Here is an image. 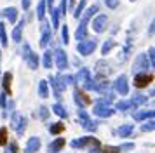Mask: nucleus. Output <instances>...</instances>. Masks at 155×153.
Listing matches in <instances>:
<instances>
[{
    "label": "nucleus",
    "mask_w": 155,
    "mask_h": 153,
    "mask_svg": "<svg viewBox=\"0 0 155 153\" xmlns=\"http://www.w3.org/2000/svg\"><path fill=\"white\" fill-rule=\"evenodd\" d=\"M21 56H23V61L28 64L30 70H37V68H38V56L33 52V49L30 47L28 42H25V44H23Z\"/></svg>",
    "instance_id": "obj_1"
},
{
    "label": "nucleus",
    "mask_w": 155,
    "mask_h": 153,
    "mask_svg": "<svg viewBox=\"0 0 155 153\" xmlns=\"http://www.w3.org/2000/svg\"><path fill=\"white\" fill-rule=\"evenodd\" d=\"M96 47H98V38H85L77 44V52L82 56H89L96 50Z\"/></svg>",
    "instance_id": "obj_2"
},
{
    "label": "nucleus",
    "mask_w": 155,
    "mask_h": 153,
    "mask_svg": "<svg viewBox=\"0 0 155 153\" xmlns=\"http://www.w3.org/2000/svg\"><path fill=\"white\" fill-rule=\"evenodd\" d=\"M77 115H78V124L84 127L85 131H96V122H92L91 117L87 115V111L84 110V108H78L77 110Z\"/></svg>",
    "instance_id": "obj_3"
},
{
    "label": "nucleus",
    "mask_w": 155,
    "mask_h": 153,
    "mask_svg": "<svg viewBox=\"0 0 155 153\" xmlns=\"http://www.w3.org/2000/svg\"><path fill=\"white\" fill-rule=\"evenodd\" d=\"M153 82V75L148 73V71H140V73H134V87L138 89H143V87H148V83Z\"/></svg>",
    "instance_id": "obj_4"
},
{
    "label": "nucleus",
    "mask_w": 155,
    "mask_h": 153,
    "mask_svg": "<svg viewBox=\"0 0 155 153\" xmlns=\"http://www.w3.org/2000/svg\"><path fill=\"white\" fill-rule=\"evenodd\" d=\"M115 111L110 104H101V103H96L94 104V108H92V113L99 118H110L112 115H115Z\"/></svg>",
    "instance_id": "obj_5"
},
{
    "label": "nucleus",
    "mask_w": 155,
    "mask_h": 153,
    "mask_svg": "<svg viewBox=\"0 0 155 153\" xmlns=\"http://www.w3.org/2000/svg\"><path fill=\"white\" fill-rule=\"evenodd\" d=\"M52 57L56 59V66L58 70H61V71H64V70H68V56H66V52H64L63 49H56L54 52H52Z\"/></svg>",
    "instance_id": "obj_6"
},
{
    "label": "nucleus",
    "mask_w": 155,
    "mask_h": 153,
    "mask_svg": "<svg viewBox=\"0 0 155 153\" xmlns=\"http://www.w3.org/2000/svg\"><path fill=\"white\" fill-rule=\"evenodd\" d=\"M113 89L117 94L120 96H127V92H129V82H127V76L126 75H119L115 78V82H113Z\"/></svg>",
    "instance_id": "obj_7"
},
{
    "label": "nucleus",
    "mask_w": 155,
    "mask_h": 153,
    "mask_svg": "<svg viewBox=\"0 0 155 153\" xmlns=\"http://www.w3.org/2000/svg\"><path fill=\"white\" fill-rule=\"evenodd\" d=\"M73 101L77 103L78 108H85V106H89V104L92 103V99L87 96L82 89H75L73 90Z\"/></svg>",
    "instance_id": "obj_8"
},
{
    "label": "nucleus",
    "mask_w": 155,
    "mask_h": 153,
    "mask_svg": "<svg viewBox=\"0 0 155 153\" xmlns=\"http://www.w3.org/2000/svg\"><path fill=\"white\" fill-rule=\"evenodd\" d=\"M150 63L147 59V54H138L133 64V73H140V71H148Z\"/></svg>",
    "instance_id": "obj_9"
},
{
    "label": "nucleus",
    "mask_w": 155,
    "mask_h": 153,
    "mask_svg": "<svg viewBox=\"0 0 155 153\" xmlns=\"http://www.w3.org/2000/svg\"><path fill=\"white\" fill-rule=\"evenodd\" d=\"M40 31H42V37H40V47L45 49L47 47V44L52 40V33H51V24L47 21H42V28H40Z\"/></svg>",
    "instance_id": "obj_10"
},
{
    "label": "nucleus",
    "mask_w": 155,
    "mask_h": 153,
    "mask_svg": "<svg viewBox=\"0 0 155 153\" xmlns=\"http://www.w3.org/2000/svg\"><path fill=\"white\" fill-rule=\"evenodd\" d=\"M106 24H108L106 14H99V16H96V18L92 19V30H94L96 33H103L106 30Z\"/></svg>",
    "instance_id": "obj_11"
},
{
    "label": "nucleus",
    "mask_w": 155,
    "mask_h": 153,
    "mask_svg": "<svg viewBox=\"0 0 155 153\" xmlns=\"http://www.w3.org/2000/svg\"><path fill=\"white\" fill-rule=\"evenodd\" d=\"M49 82H51V87H52V90H54V97L56 99H59L61 97V94H63V90L66 89V85H64L58 76H49Z\"/></svg>",
    "instance_id": "obj_12"
},
{
    "label": "nucleus",
    "mask_w": 155,
    "mask_h": 153,
    "mask_svg": "<svg viewBox=\"0 0 155 153\" xmlns=\"http://www.w3.org/2000/svg\"><path fill=\"white\" fill-rule=\"evenodd\" d=\"M40 146H42L40 138L33 136V138L28 139V143H26V146H25V153H37L38 150H40Z\"/></svg>",
    "instance_id": "obj_13"
},
{
    "label": "nucleus",
    "mask_w": 155,
    "mask_h": 153,
    "mask_svg": "<svg viewBox=\"0 0 155 153\" xmlns=\"http://www.w3.org/2000/svg\"><path fill=\"white\" fill-rule=\"evenodd\" d=\"M92 136H84V138H78V139H73L70 143L71 148H78V150H84V148H87V146L91 145V141H92Z\"/></svg>",
    "instance_id": "obj_14"
},
{
    "label": "nucleus",
    "mask_w": 155,
    "mask_h": 153,
    "mask_svg": "<svg viewBox=\"0 0 155 153\" xmlns=\"http://www.w3.org/2000/svg\"><path fill=\"white\" fill-rule=\"evenodd\" d=\"M64 145H66L64 138H58V139H54L52 143H49V146H47V151H49V153H59L64 148Z\"/></svg>",
    "instance_id": "obj_15"
},
{
    "label": "nucleus",
    "mask_w": 155,
    "mask_h": 153,
    "mask_svg": "<svg viewBox=\"0 0 155 153\" xmlns=\"http://www.w3.org/2000/svg\"><path fill=\"white\" fill-rule=\"evenodd\" d=\"M2 18H7V21L11 24H14L16 21H18V9L16 7H7V9H4L2 12H0Z\"/></svg>",
    "instance_id": "obj_16"
},
{
    "label": "nucleus",
    "mask_w": 155,
    "mask_h": 153,
    "mask_svg": "<svg viewBox=\"0 0 155 153\" xmlns=\"http://www.w3.org/2000/svg\"><path fill=\"white\" fill-rule=\"evenodd\" d=\"M23 28H25V19H19L18 24L14 26V30H12V40L16 44H19L23 40Z\"/></svg>",
    "instance_id": "obj_17"
},
{
    "label": "nucleus",
    "mask_w": 155,
    "mask_h": 153,
    "mask_svg": "<svg viewBox=\"0 0 155 153\" xmlns=\"http://www.w3.org/2000/svg\"><path fill=\"white\" fill-rule=\"evenodd\" d=\"M0 78H2V89H4V92H5L7 96H11V82H12V73H11V71H5V73L0 76Z\"/></svg>",
    "instance_id": "obj_18"
},
{
    "label": "nucleus",
    "mask_w": 155,
    "mask_h": 153,
    "mask_svg": "<svg viewBox=\"0 0 155 153\" xmlns=\"http://www.w3.org/2000/svg\"><path fill=\"white\" fill-rule=\"evenodd\" d=\"M98 11H99V7H98V5L87 7L84 12H82V16L78 18V19H80V23H89V19H91V18H92V16H94L96 12H98Z\"/></svg>",
    "instance_id": "obj_19"
},
{
    "label": "nucleus",
    "mask_w": 155,
    "mask_h": 153,
    "mask_svg": "<svg viewBox=\"0 0 155 153\" xmlns=\"http://www.w3.org/2000/svg\"><path fill=\"white\" fill-rule=\"evenodd\" d=\"M110 64L105 61V59H101V61L96 63V73H98V76H106L108 73H110Z\"/></svg>",
    "instance_id": "obj_20"
},
{
    "label": "nucleus",
    "mask_w": 155,
    "mask_h": 153,
    "mask_svg": "<svg viewBox=\"0 0 155 153\" xmlns=\"http://www.w3.org/2000/svg\"><path fill=\"white\" fill-rule=\"evenodd\" d=\"M89 37V33H87V23H78V26H77V31H75V38L77 40H85Z\"/></svg>",
    "instance_id": "obj_21"
},
{
    "label": "nucleus",
    "mask_w": 155,
    "mask_h": 153,
    "mask_svg": "<svg viewBox=\"0 0 155 153\" xmlns=\"http://www.w3.org/2000/svg\"><path fill=\"white\" fill-rule=\"evenodd\" d=\"M133 132H134V125L133 124H124V125H120L119 127L117 134H119L120 138H129Z\"/></svg>",
    "instance_id": "obj_22"
},
{
    "label": "nucleus",
    "mask_w": 155,
    "mask_h": 153,
    "mask_svg": "<svg viewBox=\"0 0 155 153\" xmlns=\"http://www.w3.org/2000/svg\"><path fill=\"white\" fill-rule=\"evenodd\" d=\"M49 132H51V134H54V136L64 132V124H63V122H51V124H49Z\"/></svg>",
    "instance_id": "obj_23"
},
{
    "label": "nucleus",
    "mask_w": 155,
    "mask_h": 153,
    "mask_svg": "<svg viewBox=\"0 0 155 153\" xmlns=\"http://www.w3.org/2000/svg\"><path fill=\"white\" fill-rule=\"evenodd\" d=\"M117 47V42L113 40V38H108V40H105V44H103V47H101V54L106 56L112 52V49Z\"/></svg>",
    "instance_id": "obj_24"
},
{
    "label": "nucleus",
    "mask_w": 155,
    "mask_h": 153,
    "mask_svg": "<svg viewBox=\"0 0 155 153\" xmlns=\"http://www.w3.org/2000/svg\"><path fill=\"white\" fill-rule=\"evenodd\" d=\"M89 76H91L89 68H80V70H78V73L75 75V83H82L84 80H87Z\"/></svg>",
    "instance_id": "obj_25"
},
{
    "label": "nucleus",
    "mask_w": 155,
    "mask_h": 153,
    "mask_svg": "<svg viewBox=\"0 0 155 153\" xmlns=\"http://www.w3.org/2000/svg\"><path fill=\"white\" fill-rule=\"evenodd\" d=\"M51 110H52V113H56L59 118H68V111H66V108H64L63 104L56 103L52 108H51Z\"/></svg>",
    "instance_id": "obj_26"
},
{
    "label": "nucleus",
    "mask_w": 155,
    "mask_h": 153,
    "mask_svg": "<svg viewBox=\"0 0 155 153\" xmlns=\"http://www.w3.org/2000/svg\"><path fill=\"white\" fill-rule=\"evenodd\" d=\"M42 63H44V68L45 70H51L52 68V63H54V57H52V52L51 50H45L42 56Z\"/></svg>",
    "instance_id": "obj_27"
},
{
    "label": "nucleus",
    "mask_w": 155,
    "mask_h": 153,
    "mask_svg": "<svg viewBox=\"0 0 155 153\" xmlns=\"http://www.w3.org/2000/svg\"><path fill=\"white\" fill-rule=\"evenodd\" d=\"M38 96L45 99V97H49V85H47V80H40L38 83Z\"/></svg>",
    "instance_id": "obj_28"
},
{
    "label": "nucleus",
    "mask_w": 155,
    "mask_h": 153,
    "mask_svg": "<svg viewBox=\"0 0 155 153\" xmlns=\"http://www.w3.org/2000/svg\"><path fill=\"white\" fill-rule=\"evenodd\" d=\"M153 110L150 111H140V113H133L134 120H138V122H141V120H148V118H153Z\"/></svg>",
    "instance_id": "obj_29"
},
{
    "label": "nucleus",
    "mask_w": 155,
    "mask_h": 153,
    "mask_svg": "<svg viewBox=\"0 0 155 153\" xmlns=\"http://www.w3.org/2000/svg\"><path fill=\"white\" fill-rule=\"evenodd\" d=\"M0 44H2V47L9 45V38L7 33H5V23H0Z\"/></svg>",
    "instance_id": "obj_30"
},
{
    "label": "nucleus",
    "mask_w": 155,
    "mask_h": 153,
    "mask_svg": "<svg viewBox=\"0 0 155 153\" xmlns=\"http://www.w3.org/2000/svg\"><path fill=\"white\" fill-rule=\"evenodd\" d=\"M26 124H28V118H26V117H21V122H19V124H18V127L14 129L16 134H18L19 138H21L23 134H25V131H26Z\"/></svg>",
    "instance_id": "obj_31"
},
{
    "label": "nucleus",
    "mask_w": 155,
    "mask_h": 153,
    "mask_svg": "<svg viewBox=\"0 0 155 153\" xmlns=\"http://www.w3.org/2000/svg\"><path fill=\"white\" fill-rule=\"evenodd\" d=\"M49 12H51V18H52V28H59V9L52 7Z\"/></svg>",
    "instance_id": "obj_32"
},
{
    "label": "nucleus",
    "mask_w": 155,
    "mask_h": 153,
    "mask_svg": "<svg viewBox=\"0 0 155 153\" xmlns=\"http://www.w3.org/2000/svg\"><path fill=\"white\" fill-rule=\"evenodd\" d=\"M115 108H117L119 111H126V110H131V108H134V110H136L138 106H134V104L131 103V99H129V101H119Z\"/></svg>",
    "instance_id": "obj_33"
},
{
    "label": "nucleus",
    "mask_w": 155,
    "mask_h": 153,
    "mask_svg": "<svg viewBox=\"0 0 155 153\" xmlns=\"http://www.w3.org/2000/svg\"><path fill=\"white\" fill-rule=\"evenodd\" d=\"M85 5H87V0H80V2H78V5L75 7V11H73V18H75V19H78V18L82 16Z\"/></svg>",
    "instance_id": "obj_34"
},
{
    "label": "nucleus",
    "mask_w": 155,
    "mask_h": 153,
    "mask_svg": "<svg viewBox=\"0 0 155 153\" xmlns=\"http://www.w3.org/2000/svg\"><path fill=\"white\" fill-rule=\"evenodd\" d=\"M147 101H148V97L145 96V94H134V96L131 97V103H133L134 106H140V104L147 103Z\"/></svg>",
    "instance_id": "obj_35"
},
{
    "label": "nucleus",
    "mask_w": 155,
    "mask_h": 153,
    "mask_svg": "<svg viewBox=\"0 0 155 153\" xmlns=\"http://www.w3.org/2000/svg\"><path fill=\"white\" fill-rule=\"evenodd\" d=\"M45 18V2H38V5H37V19L38 21H44Z\"/></svg>",
    "instance_id": "obj_36"
},
{
    "label": "nucleus",
    "mask_w": 155,
    "mask_h": 153,
    "mask_svg": "<svg viewBox=\"0 0 155 153\" xmlns=\"http://www.w3.org/2000/svg\"><path fill=\"white\" fill-rule=\"evenodd\" d=\"M9 143V131L7 127H0V146H5Z\"/></svg>",
    "instance_id": "obj_37"
},
{
    "label": "nucleus",
    "mask_w": 155,
    "mask_h": 153,
    "mask_svg": "<svg viewBox=\"0 0 155 153\" xmlns=\"http://www.w3.org/2000/svg\"><path fill=\"white\" fill-rule=\"evenodd\" d=\"M49 113H51V110H49V108H47V106H40V108H38V110H37L35 117L42 118V120H45V118L49 117Z\"/></svg>",
    "instance_id": "obj_38"
},
{
    "label": "nucleus",
    "mask_w": 155,
    "mask_h": 153,
    "mask_svg": "<svg viewBox=\"0 0 155 153\" xmlns=\"http://www.w3.org/2000/svg\"><path fill=\"white\" fill-rule=\"evenodd\" d=\"M58 78H59L64 85H75V76L73 75H58Z\"/></svg>",
    "instance_id": "obj_39"
},
{
    "label": "nucleus",
    "mask_w": 155,
    "mask_h": 153,
    "mask_svg": "<svg viewBox=\"0 0 155 153\" xmlns=\"http://www.w3.org/2000/svg\"><path fill=\"white\" fill-rule=\"evenodd\" d=\"M153 129H155L153 118H148V122H145V124L141 125V131H143V132H152Z\"/></svg>",
    "instance_id": "obj_40"
},
{
    "label": "nucleus",
    "mask_w": 155,
    "mask_h": 153,
    "mask_svg": "<svg viewBox=\"0 0 155 153\" xmlns=\"http://www.w3.org/2000/svg\"><path fill=\"white\" fill-rule=\"evenodd\" d=\"M99 153H122L119 146H101Z\"/></svg>",
    "instance_id": "obj_41"
},
{
    "label": "nucleus",
    "mask_w": 155,
    "mask_h": 153,
    "mask_svg": "<svg viewBox=\"0 0 155 153\" xmlns=\"http://www.w3.org/2000/svg\"><path fill=\"white\" fill-rule=\"evenodd\" d=\"M61 38H63L64 45L70 42V31H68V26H66V24H63V26H61Z\"/></svg>",
    "instance_id": "obj_42"
},
{
    "label": "nucleus",
    "mask_w": 155,
    "mask_h": 153,
    "mask_svg": "<svg viewBox=\"0 0 155 153\" xmlns=\"http://www.w3.org/2000/svg\"><path fill=\"white\" fill-rule=\"evenodd\" d=\"M147 59H148V63H150V68H153V66H155V47H150V49H148Z\"/></svg>",
    "instance_id": "obj_43"
},
{
    "label": "nucleus",
    "mask_w": 155,
    "mask_h": 153,
    "mask_svg": "<svg viewBox=\"0 0 155 153\" xmlns=\"http://www.w3.org/2000/svg\"><path fill=\"white\" fill-rule=\"evenodd\" d=\"M5 153H19V146H18V143L11 141L9 145H5Z\"/></svg>",
    "instance_id": "obj_44"
},
{
    "label": "nucleus",
    "mask_w": 155,
    "mask_h": 153,
    "mask_svg": "<svg viewBox=\"0 0 155 153\" xmlns=\"http://www.w3.org/2000/svg\"><path fill=\"white\" fill-rule=\"evenodd\" d=\"M59 9V16H66V11H68V0H61V5L58 7Z\"/></svg>",
    "instance_id": "obj_45"
},
{
    "label": "nucleus",
    "mask_w": 155,
    "mask_h": 153,
    "mask_svg": "<svg viewBox=\"0 0 155 153\" xmlns=\"http://www.w3.org/2000/svg\"><path fill=\"white\" fill-rule=\"evenodd\" d=\"M119 148H120V151H131V150H134V143H124Z\"/></svg>",
    "instance_id": "obj_46"
},
{
    "label": "nucleus",
    "mask_w": 155,
    "mask_h": 153,
    "mask_svg": "<svg viewBox=\"0 0 155 153\" xmlns=\"http://www.w3.org/2000/svg\"><path fill=\"white\" fill-rule=\"evenodd\" d=\"M105 2L108 9H117V5H119V0H105Z\"/></svg>",
    "instance_id": "obj_47"
},
{
    "label": "nucleus",
    "mask_w": 155,
    "mask_h": 153,
    "mask_svg": "<svg viewBox=\"0 0 155 153\" xmlns=\"http://www.w3.org/2000/svg\"><path fill=\"white\" fill-rule=\"evenodd\" d=\"M5 104H7V94L2 92L0 94V108H5Z\"/></svg>",
    "instance_id": "obj_48"
},
{
    "label": "nucleus",
    "mask_w": 155,
    "mask_h": 153,
    "mask_svg": "<svg viewBox=\"0 0 155 153\" xmlns=\"http://www.w3.org/2000/svg\"><path fill=\"white\" fill-rule=\"evenodd\" d=\"M30 5H31V0H21V7H23V11H28Z\"/></svg>",
    "instance_id": "obj_49"
},
{
    "label": "nucleus",
    "mask_w": 155,
    "mask_h": 153,
    "mask_svg": "<svg viewBox=\"0 0 155 153\" xmlns=\"http://www.w3.org/2000/svg\"><path fill=\"white\" fill-rule=\"evenodd\" d=\"M153 31H155V24H153V21L150 23V26H148V35L150 37H153Z\"/></svg>",
    "instance_id": "obj_50"
},
{
    "label": "nucleus",
    "mask_w": 155,
    "mask_h": 153,
    "mask_svg": "<svg viewBox=\"0 0 155 153\" xmlns=\"http://www.w3.org/2000/svg\"><path fill=\"white\" fill-rule=\"evenodd\" d=\"M45 7H49V11H51V9L54 7V0H47V2H45Z\"/></svg>",
    "instance_id": "obj_51"
},
{
    "label": "nucleus",
    "mask_w": 155,
    "mask_h": 153,
    "mask_svg": "<svg viewBox=\"0 0 155 153\" xmlns=\"http://www.w3.org/2000/svg\"><path fill=\"white\" fill-rule=\"evenodd\" d=\"M75 2H77V0H68V4H70V5H71V7L75 5Z\"/></svg>",
    "instance_id": "obj_52"
},
{
    "label": "nucleus",
    "mask_w": 155,
    "mask_h": 153,
    "mask_svg": "<svg viewBox=\"0 0 155 153\" xmlns=\"http://www.w3.org/2000/svg\"><path fill=\"white\" fill-rule=\"evenodd\" d=\"M0 61H2V52H0Z\"/></svg>",
    "instance_id": "obj_53"
},
{
    "label": "nucleus",
    "mask_w": 155,
    "mask_h": 153,
    "mask_svg": "<svg viewBox=\"0 0 155 153\" xmlns=\"http://www.w3.org/2000/svg\"><path fill=\"white\" fill-rule=\"evenodd\" d=\"M131 2H134V0H131Z\"/></svg>",
    "instance_id": "obj_54"
}]
</instances>
